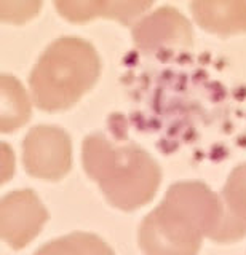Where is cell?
Wrapping results in <instances>:
<instances>
[{"label": "cell", "instance_id": "6da1fadb", "mask_svg": "<svg viewBox=\"0 0 246 255\" xmlns=\"http://www.w3.org/2000/svg\"><path fill=\"white\" fill-rule=\"evenodd\" d=\"M82 158L85 172L98 182L107 201L122 211L152 201L160 187V166L136 143L115 145L102 134H91L83 142Z\"/></svg>", "mask_w": 246, "mask_h": 255}, {"label": "cell", "instance_id": "7a4b0ae2", "mask_svg": "<svg viewBox=\"0 0 246 255\" xmlns=\"http://www.w3.org/2000/svg\"><path fill=\"white\" fill-rule=\"evenodd\" d=\"M99 72V56L90 42L61 37L48 45L30 72L32 101L48 112L72 107L98 82Z\"/></svg>", "mask_w": 246, "mask_h": 255}, {"label": "cell", "instance_id": "3957f363", "mask_svg": "<svg viewBox=\"0 0 246 255\" xmlns=\"http://www.w3.org/2000/svg\"><path fill=\"white\" fill-rule=\"evenodd\" d=\"M205 235L197 223L173 204L162 201L139 227L144 255H197Z\"/></svg>", "mask_w": 246, "mask_h": 255}, {"label": "cell", "instance_id": "277c9868", "mask_svg": "<svg viewBox=\"0 0 246 255\" xmlns=\"http://www.w3.org/2000/svg\"><path fill=\"white\" fill-rule=\"evenodd\" d=\"M22 163L27 174L43 180H59L70 171L72 143L58 126L32 128L22 142Z\"/></svg>", "mask_w": 246, "mask_h": 255}, {"label": "cell", "instance_id": "5b68a950", "mask_svg": "<svg viewBox=\"0 0 246 255\" xmlns=\"http://www.w3.org/2000/svg\"><path fill=\"white\" fill-rule=\"evenodd\" d=\"M48 212L32 190H16L2 199V238L13 249H22L40 233Z\"/></svg>", "mask_w": 246, "mask_h": 255}, {"label": "cell", "instance_id": "8992f818", "mask_svg": "<svg viewBox=\"0 0 246 255\" xmlns=\"http://www.w3.org/2000/svg\"><path fill=\"white\" fill-rule=\"evenodd\" d=\"M133 40L138 48L157 51L163 48H192V24L174 6H160L133 26Z\"/></svg>", "mask_w": 246, "mask_h": 255}, {"label": "cell", "instance_id": "52a82bcc", "mask_svg": "<svg viewBox=\"0 0 246 255\" xmlns=\"http://www.w3.org/2000/svg\"><path fill=\"white\" fill-rule=\"evenodd\" d=\"M163 201L173 204L192 219L205 238L213 239L221 227L224 204L221 195L202 182H178L166 191Z\"/></svg>", "mask_w": 246, "mask_h": 255}, {"label": "cell", "instance_id": "ba28073f", "mask_svg": "<svg viewBox=\"0 0 246 255\" xmlns=\"http://www.w3.org/2000/svg\"><path fill=\"white\" fill-rule=\"evenodd\" d=\"M221 198L224 215L213 241L227 244L246 236V163L230 172Z\"/></svg>", "mask_w": 246, "mask_h": 255}, {"label": "cell", "instance_id": "9c48e42d", "mask_svg": "<svg viewBox=\"0 0 246 255\" xmlns=\"http://www.w3.org/2000/svg\"><path fill=\"white\" fill-rule=\"evenodd\" d=\"M194 18L205 30L232 35L246 32V0H210L190 3Z\"/></svg>", "mask_w": 246, "mask_h": 255}, {"label": "cell", "instance_id": "30bf717a", "mask_svg": "<svg viewBox=\"0 0 246 255\" xmlns=\"http://www.w3.org/2000/svg\"><path fill=\"white\" fill-rule=\"evenodd\" d=\"M30 115V102L26 90L16 78L2 75V131L11 132L22 126Z\"/></svg>", "mask_w": 246, "mask_h": 255}, {"label": "cell", "instance_id": "8fae6325", "mask_svg": "<svg viewBox=\"0 0 246 255\" xmlns=\"http://www.w3.org/2000/svg\"><path fill=\"white\" fill-rule=\"evenodd\" d=\"M34 255H115L99 236L75 231L67 236L53 239L40 247Z\"/></svg>", "mask_w": 246, "mask_h": 255}, {"label": "cell", "instance_id": "7c38bea8", "mask_svg": "<svg viewBox=\"0 0 246 255\" xmlns=\"http://www.w3.org/2000/svg\"><path fill=\"white\" fill-rule=\"evenodd\" d=\"M106 2H54V8L69 21H88L96 16H104Z\"/></svg>", "mask_w": 246, "mask_h": 255}, {"label": "cell", "instance_id": "4fadbf2b", "mask_svg": "<svg viewBox=\"0 0 246 255\" xmlns=\"http://www.w3.org/2000/svg\"><path fill=\"white\" fill-rule=\"evenodd\" d=\"M150 2H106L104 16L128 24L150 8Z\"/></svg>", "mask_w": 246, "mask_h": 255}]
</instances>
